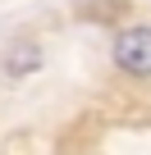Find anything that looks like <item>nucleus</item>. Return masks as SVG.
I'll list each match as a JSON object with an SVG mask.
<instances>
[{
  "mask_svg": "<svg viewBox=\"0 0 151 155\" xmlns=\"http://www.w3.org/2000/svg\"><path fill=\"white\" fill-rule=\"evenodd\" d=\"M115 64L133 78H151V28L137 23V28H124L115 37Z\"/></svg>",
  "mask_w": 151,
  "mask_h": 155,
  "instance_id": "1",
  "label": "nucleus"
},
{
  "mask_svg": "<svg viewBox=\"0 0 151 155\" xmlns=\"http://www.w3.org/2000/svg\"><path fill=\"white\" fill-rule=\"evenodd\" d=\"M41 64V50L37 46H19V55H9V73H28Z\"/></svg>",
  "mask_w": 151,
  "mask_h": 155,
  "instance_id": "2",
  "label": "nucleus"
}]
</instances>
